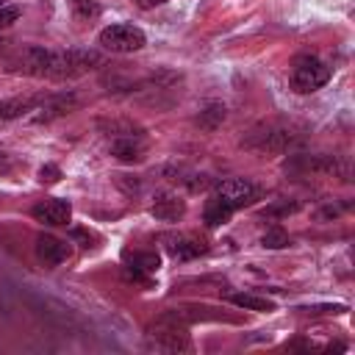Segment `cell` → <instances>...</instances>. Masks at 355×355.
<instances>
[{"instance_id": "obj_1", "label": "cell", "mask_w": 355, "mask_h": 355, "mask_svg": "<svg viewBox=\"0 0 355 355\" xmlns=\"http://www.w3.org/2000/svg\"><path fill=\"white\" fill-rule=\"evenodd\" d=\"M19 72L33 78H72L103 64L94 50H53V47H25L19 55Z\"/></svg>"}, {"instance_id": "obj_2", "label": "cell", "mask_w": 355, "mask_h": 355, "mask_svg": "<svg viewBox=\"0 0 355 355\" xmlns=\"http://www.w3.org/2000/svg\"><path fill=\"white\" fill-rule=\"evenodd\" d=\"M97 42L103 50H111V53H136L147 44V36L141 28H136L130 22H114L100 31Z\"/></svg>"}, {"instance_id": "obj_3", "label": "cell", "mask_w": 355, "mask_h": 355, "mask_svg": "<svg viewBox=\"0 0 355 355\" xmlns=\"http://www.w3.org/2000/svg\"><path fill=\"white\" fill-rule=\"evenodd\" d=\"M330 67L316 58V55H300L291 67V86L300 92V94H308V92H316L322 89L327 80H330Z\"/></svg>"}, {"instance_id": "obj_4", "label": "cell", "mask_w": 355, "mask_h": 355, "mask_svg": "<svg viewBox=\"0 0 355 355\" xmlns=\"http://www.w3.org/2000/svg\"><path fill=\"white\" fill-rule=\"evenodd\" d=\"M211 197L233 214V211H239V208H244V205L258 200V186L252 180H247V178H227V180L216 183Z\"/></svg>"}, {"instance_id": "obj_5", "label": "cell", "mask_w": 355, "mask_h": 355, "mask_svg": "<svg viewBox=\"0 0 355 355\" xmlns=\"http://www.w3.org/2000/svg\"><path fill=\"white\" fill-rule=\"evenodd\" d=\"M155 338V347L164 349V352H189L191 349V341H189V333L178 324H169L166 316L158 319V327L150 333Z\"/></svg>"}, {"instance_id": "obj_6", "label": "cell", "mask_w": 355, "mask_h": 355, "mask_svg": "<svg viewBox=\"0 0 355 355\" xmlns=\"http://www.w3.org/2000/svg\"><path fill=\"white\" fill-rule=\"evenodd\" d=\"M31 214H33L36 222L55 227V225H67V222H69L72 205H69L67 200H58V197H44V200H39V202L31 208Z\"/></svg>"}, {"instance_id": "obj_7", "label": "cell", "mask_w": 355, "mask_h": 355, "mask_svg": "<svg viewBox=\"0 0 355 355\" xmlns=\"http://www.w3.org/2000/svg\"><path fill=\"white\" fill-rule=\"evenodd\" d=\"M164 250L175 258V261H191V258H200L208 252V247L189 236V233H172V236H164Z\"/></svg>"}, {"instance_id": "obj_8", "label": "cell", "mask_w": 355, "mask_h": 355, "mask_svg": "<svg viewBox=\"0 0 355 355\" xmlns=\"http://www.w3.org/2000/svg\"><path fill=\"white\" fill-rule=\"evenodd\" d=\"M150 214L158 219V222H178L183 219L186 214V200L175 191H158L150 202Z\"/></svg>"}, {"instance_id": "obj_9", "label": "cell", "mask_w": 355, "mask_h": 355, "mask_svg": "<svg viewBox=\"0 0 355 355\" xmlns=\"http://www.w3.org/2000/svg\"><path fill=\"white\" fill-rule=\"evenodd\" d=\"M36 255L44 263L58 266V263H64L72 255V250H69V241H64V239H58L53 233H39L36 236Z\"/></svg>"}, {"instance_id": "obj_10", "label": "cell", "mask_w": 355, "mask_h": 355, "mask_svg": "<svg viewBox=\"0 0 355 355\" xmlns=\"http://www.w3.org/2000/svg\"><path fill=\"white\" fill-rule=\"evenodd\" d=\"M111 155L125 161V164H133L144 155V141H141V133H125V136H114L111 139Z\"/></svg>"}, {"instance_id": "obj_11", "label": "cell", "mask_w": 355, "mask_h": 355, "mask_svg": "<svg viewBox=\"0 0 355 355\" xmlns=\"http://www.w3.org/2000/svg\"><path fill=\"white\" fill-rule=\"evenodd\" d=\"M158 266H161V261H158L155 252H125V272L133 280H141L144 283L147 275L158 272Z\"/></svg>"}, {"instance_id": "obj_12", "label": "cell", "mask_w": 355, "mask_h": 355, "mask_svg": "<svg viewBox=\"0 0 355 355\" xmlns=\"http://www.w3.org/2000/svg\"><path fill=\"white\" fill-rule=\"evenodd\" d=\"M288 141H291V133L280 130V128H263V130H258L247 139V144L258 147V150H283Z\"/></svg>"}, {"instance_id": "obj_13", "label": "cell", "mask_w": 355, "mask_h": 355, "mask_svg": "<svg viewBox=\"0 0 355 355\" xmlns=\"http://www.w3.org/2000/svg\"><path fill=\"white\" fill-rule=\"evenodd\" d=\"M230 302L239 305V308H244V311H261V313L275 311V302H272V300H266V297H261V294H252V291L230 294Z\"/></svg>"}, {"instance_id": "obj_14", "label": "cell", "mask_w": 355, "mask_h": 355, "mask_svg": "<svg viewBox=\"0 0 355 355\" xmlns=\"http://www.w3.org/2000/svg\"><path fill=\"white\" fill-rule=\"evenodd\" d=\"M225 116H227V111H225L222 103H208V105L197 114V125L205 128V130H216V128L225 122Z\"/></svg>"}, {"instance_id": "obj_15", "label": "cell", "mask_w": 355, "mask_h": 355, "mask_svg": "<svg viewBox=\"0 0 355 355\" xmlns=\"http://www.w3.org/2000/svg\"><path fill=\"white\" fill-rule=\"evenodd\" d=\"M230 216H233V214H230L225 205H219L214 197H208V202H205V208H202V222H205L208 227H219V225H225Z\"/></svg>"}, {"instance_id": "obj_16", "label": "cell", "mask_w": 355, "mask_h": 355, "mask_svg": "<svg viewBox=\"0 0 355 355\" xmlns=\"http://www.w3.org/2000/svg\"><path fill=\"white\" fill-rule=\"evenodd\" d=\"M263 247H269V250H280V247H286L288 244V236L280 230V227H272V230H266L263 233Z\"/></svg>"}, {"instance_id": "obj_17", "label": "cell", "mask_w": 355, "mask_h": 355, "mask_svg": "<svg viewBox=\"0 0 355 355\" xmlns=\"http://www.w3.org/2000/svg\"><path fill=\"white\" fill-rule=\"evenodd\" d=\"M72 8H75V14H78V17H83V19L97 17V14H100V6H97L94 0H72Z\"/></svg>"}, {"instance_id": "obj_18", "label": "cell", "mask_w": 355, "mask_h": 355, "mask_svg": "<svg viewBox=\"0 0 355 355\" xmlns=\"http://www.w3.org/2000/svg\"><path fill=\"white\" fill-rule=\"evenodd\" d=\"M61 178V169L55 166V164H44L42 169H39V180L42 183H55Z\"/></svg>"}, {"instance_id": "obj_19", "label": "cell", "mask_w": 355, "mask_h": 355, "mask_svg": "<svg viewBox=\"0 0 355 355\" xmlns=\"http://www.w3.org/2000/svg\"><path fill=\"white\" fill-rule=\"evenodd\" d=\"M17 17H19V8H17V6H3V8H0V28L11 25Z\"/></svg>"}, {"instance_id": "obj_20", "label": "cell", "mask_w": 355, "mask_h": 355, "mask_svg": "<svg viewBox=\"0 0 355 355\" xmlns=\"http://www.w3.org/2000/svg\"><path fill=\"white\" fill-rule=\"evenodd\" d=\"M139 8H158V6H164V3H169V0H133Z\"/></svg>"}, {"instance_id": "obj_21", "label": "cell", "mask_w": 355, "mask_h": 355, "mask_svg": "<svg viewBox=\"0 0 355 355\" xmlns=\"http://www.w3.org/2000/svg\"><path fill=\"white\" fill-rule=\"evenodd\" d=\"M3 6H6V0H0V8H3Z\"/></svg>"}]
</instances>
